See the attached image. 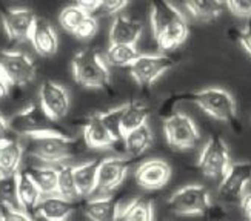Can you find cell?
I'll return each mask as SVG.
<instances>
[{
  "mask_svg": "<svg viewBox=\"0 0 251 221\" xmlns=\"http://www.w3.org/2000/svg\"><path fill=\"white\" fill-rule=\"evenodd\" d=\"M167 206L176 215H202L210 211L211 195L202 184H188L174 192Z\"/></svg>",
  "mask_w": 251,
  "mask_h": 221,
  "instance_id": "5b68a950",
  "label": "cell"
},
{
  "mask_svg": "<svg viewBox=\"0 0 251 221\" xmlns=\"http://www.w3.org/2000/svg\"><path fill=\"white\" fill-rule=\"evenodd\" d=\"M128 6V2H124V0H116V2H102L99 3V8L96 11V16H113V14H119L122 13V9H125Z\"/></svg>",
  "mask_w": 251,
  "mask_h": 221,
  "instance_id": "e575fe53",
  "label": "cell"
},
{
  "mask_svg": "<svg viewBox=\"0 0 251 221\" xmlns=\"http://www.w3.org/2000/svg\"><path fill=\"white\" fill-rule=\"evenodd\" d=\"M97 29H99V25H97V17L88 16L79 25V28L74 31L73 36L75 39H80V40H88V39L96 36Z\"/></svg>",
  "mask_w": 251,
  "mask_h": 221,
  "instance_id": "d6a6232c",
  "label": "cell"
},
{
  "mask_svg": "<svg viewBox=\"0 0 251 221\" xmlns=\"http://www.w3.org/2000/svg\"><path fill=\"white\" fill-rule=\"evenodd\" d=\"M39 105L54 121H60L70 112V94L60 83L45 80L39 89Z\"/></svg>",
  "mask_w": 251,
  "mask_h": 221,
  "instance_id": "8fae6325",
  "label": "cell"
},
{
  "mask_svg": "<svg viewBox=\"0 0 251 221\" xmlns=\"http://www.w3.org/2000/svg\"><path fill=\"white\" fill-rule=\"evenodd\" d=\"M26 149L37 161L57 166L77 155L80 143L68 134H45L26 137Z\"/></svg>",
  "mask_w": 251,
  "mask_h": 221,
  "instance_id": "7a4b0ae2",
  "label": "cell"
},
{
  "mask_svg": "<svg viewBox=\"0 0 251 221\" xmlns=\"http://www.w3.org/2000/svg\"><path fill=\"white\" fill-rule=\"evenodd\" d=\"M71 69L75 83L83 88L105 89L110 86L111 74L108 69L106 59L100 51L94 48H85L75 52L71 62Z\"/></svg>",
  "mask_w": 251,
  "mask_h": 221,
  "instance_id": "3957f363",
  "label": "cell"
},
{
  "mask_svg": "<svg viewBox=\"0 0 251 221\" xmlns=\"http://www.w3.org/2000/svg\"><path fill=\"white\" fill-rule=\"evenodd\" d=\"M57 195L71 201H77L80 198L74 180L73 164H67V163L57 164Z\"/></svg>",
  "mask_w": 251,
  "mask_h": 221,
  "instance_id": "4316f807",
  "label": "cell"
},
{
  "mask_svg": "<svg viewBox=\"0 0 251 221\" xmlns=\"http://www.w3.org/2000/svg\"><path fill=\"white\" fill-rule=\"evenodd\" d=\"M9 88H11V83L6 79H0V100H3V98L8 97Z\"/></svg>",
  "mask_w": 251,
  "mask_h": 221,
  "instance_id": "f35d334b",
  "label": "cell"
},
{
  "mask_svg": "<svg viewBox=\"0 0 251 221\" xmlns=\"http://www.w3.org/2000/svg\"><path fill=\"white\" fill-rule=\"evenodd\" d=\"M124 109L125 106L121 105L117 108L108 109L100 112V118L103 121V125L106 126V129L110 131L111 137L116 140L117 145H124V134H122V115H124Z\"/></svg>",
  "mask_w": 251,
  "mask_h": 221,
  "instance_id": "4dcf8cb0",
  "label": "cell"
},
{
  "mask_svg": "<svg viewBox=\"0 0 251 221\" xmlns=\"http://www.w3.org/2000/svg\"><path fill=\"white\" fill-rule=\"evenodd\" d=\"M231 166L230 149H228L226 141L221 135H213L206 145L203 146L199 160L198 168L199 171L211 180H222L226 171Z\"/></svg>",
  "mask_w": 251,
  "mask_h": 221,
  "instance_id": "8992f818",
  "label": "cell"
},
{
  "mask_svg": "<svg viewBox=\"0 0 251 221\" xmlns=\"http://www.w3.org/2000/svg\"><path fill=\"white\" fill-rule=\"evenodd\" d=\"M142 32H144V25L139 20L119 14L114 17L110 26V43L111 45L136 46Z\"/></svg>",
  "mask_w": 251,
  "mask_h": 221,
  "instance_id": "2e32d148",
  "label": "cell"
},
{
  "mask_svg": "<svg viewBox=\"0 0 251 221\" xmlns=\"http://www.w3.org/2000/svg\"><path fill=\"white\" fill-rule=\"evenodd\" d=\"M0 79H5V75H3V71H2V68H0Z\"/></svg>",
  "mask_w": 251,
  "mask_h": 221,
  "instance_id": "b9f144b4",
  "label": "cell"
},
{
  "mask_svg": "<svg viewBox=\"0 0 251 221\" xmlns=\"http://www.w3.org/2000/svg\"><path fill=\"white\" fill-rule=\"evenodd\" d=\"M119 221H154V206L150 198L139 197L124 207Z\"/></svg>",
  "mask_w": 251,
  "mask_h": 221,
  "instance_id": "484cf974",
  "label": "cell"
},
{
  "mask_svg": "<svg viewBox=\"0 0 251 221\" xmlns=\"http://www.w3.org/2000/svg\"><path fill=\"white\" fill-rule=\"evenodd\" d=\"M131 164H133V160L124 157L100 158L96 192L99 195H111V192H114L124 183Z\"/></svg>",
  "mask_w": 251,
  "mask_h": 221,
  "instance_id": "30bf717a",
  "label": "cell"
},
{
  "mask_svg": "<svg viewBox=\"0 0 251 221\" xmlns=\"http://www.w3.org/2000/svg\"><path fill=\"white\" fill-rule=\"evenodd\" d=\"M239 42H241L244 49L251 55V20L248 22V25L239 32Z\"/></svg>",
  "mask_w": 251,
  "mask_h": 221,
  "instance_id": "8d00e7d4",
  "label": "cell"
},
{
  "mask_svg": "<svg viewBox=\"0 0 251 221\" xmlns=\"http://www.w3.org/2000/svg\"><path fill=\"white\" fill-rule=\"evenodd\" d=\"M31 218H32V221H54V220H48V218H45V217H40V215H37V214L31 215Z\"/></svg>",
  "mask_w": 251,
  "mask_h": 221,
  "instance_id": "60d3db41",
  "label": "cell"
},
{
  "mask_svg": "<svg viewBox=\"0 0 251 221\" xmlns=\"http://www.w3.org/2000/svg\"><path fill=\"white\" fill-rule=\"evenodd\" d=\"M17 197L22 211H25L29 215L36 214L37 206L43 198L36 183L31 180V177L24 169H20L17 174Z\"/></svg>",
  "mask_w": 251,
  "mask_h": 221,
  "instance_id": "7402d4cb",
  "label": "cell"
},
{
  "mask_svg": "<svg viewBox=\"0 0 251 221\" xmlns=\"http://www.w3.org/2000/svg\"><path fill=\"white\" fill-rule=\"evenodd\" d=\"M9 132V125H8V118H5L2 114H0V140L8 137L6 134Z\"/></svg>",
  "mask_w": 251,
  "mask_h": 221,
  "instance_id": "ab89813d",
  "label": "cell"
},
{
  "mask_svg": "<svg viewBox=\"0 0 251 221\" xmlns=\"http://www.w3.org/2000/svg\"><path fill=\"white\" fill-rule=\"evenodd\" d=\"M36 183L43 197L57 194V166L52 164H29L24 169Z\"/></svg>",
  "mask_w": 251,
  "mask_h": 221,
  "instance_id": "603a6c76",
  "label": "cell"
},
{
  "mask_svg": "<svg viewBox=\"0 0 251 221\" xmlns=\"http://www.w3.org/2000/svg\"><path fill=\"white\" fill-rule=\"evenodd\" d=\"M24 145L13 137L0 140V177L16 175L24 161Z\"/></svg>",
  "mask_w": 251,
  "mask_h": 221,
  "instance_id": "d6986e66",
  "label": "cell"
},
{
  "mask_svg": "<svg viewBox=\"0 0 251 221\" xmlns=\"http://www.w3.org/2000/svg\"><path fill=\"white\" fill-rule=\"evenodd\" d=\"M86 17H88V14L79 6V3H73V5L65 6L60 11L59 25L67 32H70V34H74V31L79 28V25Z\"/></svg>",
  "mask_w": 251,
  "mask_h": 221,
  "instance_id": "1f68e13d",
  "label": "cell"
},
{
  "mask_svg": "<svg viewBox=\"0 0 251 221\" xmlns=\"http://www.w3.org/2000/svg\"><path fill=\"white\" fill-rule=\"evenodd\" d=\"M163 134L168 145L174 149H191L199 141V129L187 114L171 112L163 120Z\"/></svg>",
  "mask_w": 251,
  "mask_h": 221,
  "instance_id": "52a82bcc",
  "label": "cell"
},
{
  "mask_svg": "<svg viewBox=\"0 0 251 221\" xmlns=\"http://www.w3.org/2000/svg\"><path fill=\"white\" fill-rule=\"evenodd\" d=\"M0 68L5 79L13 86H25L34 82L37 66L24 51L0 49Z\"/></svg>",
  "mask_w": 251,
  "mask_h": 221,
  "instance_id": "ba28073f",
  "label": "cell"
},
{
  "mask_svg": "<svg viewBox=\"0 0 251 221\" xmlns=\"http://www.w3.org/2000/svg\"><path fill=\"white\" fill-rule=\"evenodd\" d=\"M0 221H32V218L22 209H8L0 212Z\"/></svg>",
  "mask_w": 251,
  "mask_h": 221,
  "instance_id": "d590c367",
  "label": "cell"
},
{
  "mask_svg": "<svg viewBox=\"0 0 251 221\" xmlns=\"http://www.w3.org/2000/svg\"><path fill=\"white\" fill-rule=\"evenodd\" d=\"M251 183V163L237 161L231 163L219 184V197L225 201H241L247 186Z\"/></svg>",
  "mask_w": 251,
  "mask_h": 221,
  "instance_id": "7c38bea8",
  "label": "cell"
},
{
  "mask_svg": "<svg viewBox=\"0 0 251 221\" xmlns=\"http://www.w3.org/2000/svg\"><path fill=\"white\" fill-rule=\"evenodd\" d=\"M9 131L22 137H36L45 134H67L65 129L42 109L40 105H29L8 118Z\"/></svg>",
  "mask_w": 251,
  "mask_h": 221,
  "instance_id": "277c9868",
  "label": "cell"
},
{
  "mask_svg": "<svg viewBox=\"0 0 251 221\" xmlns=\"http://www.w3.org/2000/svg\"><path fill=\"white\" fill-rule=\"evenodd\" d=\"M124 115H122V134L124 138L129 132L136 131L137 128L148 125V118L151 110L147 105L140 102H128L124 105Z\"/></svg>",
  "mask_w": 251,
  "mask_h": 221,
  "instance_id": "cb8c5ba5",
  "label": "cell"
},
{
  "mask_svg": "<svg viewBox=\"0 0 251 221\" xmlns=\"http://www.w3.org/2000/svg\"><path fill=\"white\" fill-rule=\"evenodd\" d=\"M191 102L198 105L205 114L211 115L216 120L225 121L231 125L233 128H237V108L233 95L222 89V88H205L201 91L180 94L177 98H171L167 102V105L176 103V102Z\"/></svg>",
  "mask_w": 251,
  "mask_h": 221,
  "instance_id": "6da1fadb",
  "label": "cell"
},
{
  "mask_svg": "<svg viewBox=\"0 0 251 221\" xmlns=\"http://www.w3.org/2000/svg\"><path fill=\"white\" fill-rule=\"evenodd\" d=\"M100 160H86L74 166V180L80 198H91L97 191V172Z\"/></svg>",
  "mask_w": 251,
  "mask_h": 221,
  "instance_id": "ffe728a7",
  "label": "cell"
},
{
  "mask_svg": "<svg viewBox=\"0 0 251 221\" xmlns=\"http://www.w3.org/2000/svg\"><path fill=\"white\" fill-rule=\"evenodd\" d=\"M8 209H22L17 197V174L0 177V212Z\"/></svg>",
  "mask_w": 251,
  "mask_h": 221,
  "instance_id": "f546056e",
  "label": "cell"
},
{
  "mask_svg": "<svg viewBox=\"0 0 251 221\" xmlns=\"http://www.w3.org/2000/svg\"><path fill=\"white\" fill-rule=\"evenodd\" d=\"M176 65L168 54H140L128 71L133 80L140 86H150Z\"/></svg>",
  "mask_w": 251,
  "mask_h": 221,
  "instance_id": "9c48e42d",
  "label": "cell"
},
{
  "mask_svg": "<svg viewBox=\"0 0 251 221\" xmlns=\"http://www.w3.org/2000/svg\"><path fill=\"white\" fill-rule=\"evenodd\" d=\"M185 8L198 22H213L221 17L226 5L224 2H187Z\"/></svg>",
  "mask_w": 251,
  "mask_h": 221,
  "instance_id": "f1b7e54d",
  "label": "cell"
},
{
  "mask_svg": "<svg viewBox=\"0 0 251 221\" xmlns=\"http://www.w3.org/2000/svg\"><path fill=\"white\" fill-rule=\"evenodd\" d=\"M83 140L85 145L93 149H108L117 146L116 140L111 137L100 118V112L90 115L83 121Z\"/></svg>",
  "mask_w": 251,
  "mask_h": 221,
  "instance_id": "ac0fdd59",
  "label": "cell"
},
{
  "mask_svg": "<svg viewBox=\"0 0 251 221\" xmlns=\"http://www.w3.org/2000/svg\"><path fill=\"white\" fill-rule=\"evenodd\" d=\"M226 9L236 17L241 19H250L251 20V0H231V2H225Z\"/></svg>",
  "mask_w": 251,
  "mask_h": 221,
  "instance_id": "836d02e7",
  "label": "cell"
},
{
  "mask_svg": "<svg viewBox=\"0 0 251 221\" xmlns=\"http://www.w3.org/2000/svg\"><path fill=\"white\" fill-rule=\"evenodd\" d=\"M75 201L67 200L57 194L54 195H47L42 198V201L37 206L36 214L40 217H45L48 220H54V221H67L71 214L75 209Z\"/></svg>",
  "mask_w": 251,
  "mask_h": 221,
  "instance_id": "44dd1931",
  "label": "cell"
},
{
  "mask_svg": "<svg viewBox=\"0 0 251 221\" xmlns=\"http://www.w3.org/2000/svg\"><path fill=\"white\" fill-rule=\"evenodd\" d=\"M241 207H242L245 217L248 218V221H251V192L244 194L242 200H241Z\"/></svg>",
  "mask_w": 251,
  "mask_h": 221,
  "instance_id": "74e56055",
  "label": "cell"
},
{
  "mask_svg": "<svg viewBox=\"0 0 251 221\" xmlns=\"http://www.w3.org/2000/svg\"><path fill=\"white\" fill-rule=\"evenodd\" d=\"M134 178L140 187L147 191H157L171 178V166L162 158H151L137 166Z\"/></svg>",
  "mask_w": 251,
  "mask_h": 221,
  "instance_id": "5bb4252c",
  "label": "cell"
},
{
  "mask_svg": "<svg viewBox=\"0 0 251 221\" xmlns=\"http://www.w3.org/2000/svg\"><path fill=\"white\" fill-rule=\"evenodd\" d=\"M83 212L91 221H119L124 207L114 195H96L83 203Z\"/></svg>",
  "mask_w": 251,
  "mask_h": 221,
  "instance_id": "9a60e30c",
  "label": "cell"
},
{
  "mask_svg": "<svg viewBox=\"0 0 251 221\" xmlns=\"http://www.w3.org/2000/svg\"><path fill=\"white\" fill-rule=\"evenodd\" d=\"M140 52L137 51L136 46L129 45H111L108 46L105 52L106 63L111 66H117V68H129L137 59Z\"/></svg>",
  "mask_w": 251,
  "mask_h": 221,
  "instance_id": "83f0119b",
  "label": "cell"
},
{
  "mask_svg": "<svg viewBox=\"0 0 251 221\" xmlns=\"http://www.w3.org/2000/svg\"><path fill=\"white\" fill-rule=\"evenodd\" d=\"M29 42L32 48L36 49V52L42 57H51L57 52L59 49V37L56 29L52 28V25L48 20L37 17L36 25L32 28Z\"/></svg>",
  "mask_w": 251,
  "mask_h": 221,
  "instance_id": "e0dca14e",
  "label": "cell"
},
{
  "mask_svg": "<svg viewBox=\"0 0 251 221\" xmlns=\"http://www.w3.org/2000/svg\"><path fill=\"white\" fill-rule=\"evenodd\" d=\"M2 25L6 36L13 42L29 40L37 16L28 8H5L2 9Z\"/></svg>",
  "mask_w": 251,
  "mask_h": 221,
  "instance_id": "4fadbf2b",
  "label": "cell"
},
{
  "mask_svg": "<svg viewBox=\"0 0 251 221\" xmlns=\"http://www.w3.org/2000/svg\"><path fill=\"white\" fill-rule=\"evenodd\" d=\"M152 145V132L148 125L137 128L124 138V148L131 158L140 157Z\"/></svg>",
  "mask_w": 251,
  "mask_h": 221,
  "instance_id": "d4e9b609",
  "label": "cell"
}]
</instances>
